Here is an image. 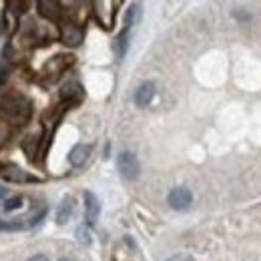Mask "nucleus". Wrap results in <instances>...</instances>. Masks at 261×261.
<instances>
[{
  "instance_id": "obj_1",
  "label": "nucleus",
  "mask_w": 261,
  "mask_h": 261,
  "mask_svg": "<svg viewBox=\"0 0 261 261\" xmlns=\"http://www.w3.org/2000/svg\"><path fill=\"white\" fill-rule=\"evenodd\" d=\"M117 165H119L121 175H123L127 181H135V179L139 177L141 167H139V159H137V155H135V153H130V151H123V153L119 155Z\"/></svg>"
},
{
  "instance_id": "obj_2",
  "label": "nucleus",
  "mask_w": 261,
  "mask_h": 261,
  "mask_svg": "<svg viewBox=\"0 0 261 261\" xmlns=\"http://www.w3.org/2000/svg\"><path fill=\"white\" fill-rule=\"evenodd\" d=\"M167 201H169L171 209H175V211H185V209H189L191 203H193V193H191L187 187H175V189L169 191Z\"/></svg>"
},
{
  "instance_id": "obj_3",
  "label": "nucleus",
  "mask_w": 261,
  "mask_h": 261,
  "mask_svg": "<svg viewBox=\"0 0 261 261\" xmlns=\"http://www.w3.org/2000/svg\"><path fill=\"white\" fill-rule=\"evenodd\" d=\"M4 109H6V115L12 117L16 123L27 121L29 115H31V107H29L20 97H16V102H14V100H6V107H4Z\"/></svg>"
},
{
  "instance_id": "obj_4",
  "label": "nucleus",
  "mask_w": 261,
  "mask_h": 261,
  "mask_svg": "<svg viewBox=\"0 0 261 261\" xmlns=\"http://www.w3.org/2000/svg\"><path fill=\"white\" fill-rule=\"evenodd\" d=\"M98 213H100V203L95 193L87 191L85 193V217H87V223L89 225H95L98 219Z\"/></svg>"
},
{
  "instance_id": "obj_5",
  "label": "nucleus",
  "mask_w": 261,
  "mask_h": 261,
  "mask_svg": "<svg viewBox=\"0 0 261 261\" xmlns=\"http://www.w3.org/2000/svg\"><path fill=\"white\" fill-rule=\"evenodd\" d=\"M153 97H155V83L147 81V83H143V85L135 91V105L141 107V109H145V107L151 105Z\"/></svg>"
},
{
  "instance_id": "obj_6",
  "label": "nucleus",
  "mask_w": 261,
  "mask_h": 261,
  "mask_svg": "<svg viewBox=\"0 0 261 261\" xmlns=\"http://www.w3.org/2000/svg\"><path fill=\"white\" fill-rule=\"evenodd\" d=\"M83 31L76 24H65L61 29V40L65 42L66 46H79L83 42Z\"/></svg>"
},
{
  "instance_id": "obj_7",
  "label": "nucleus",
  "mask_w": 261,
  "mask_h": 261,
  "mask_svg": "<svg viewBox=\"0 0 261 261\" xmlns=\"http://www.w3.org/2000/svg\"><path fill=\"white\" fill-rule=\"evenodd\" d=\"M91 151H93V147H91V145L81 143V145L72 147V151H70V155H68V161H70V165H74V167H81V165L89 159Z\"/></svg>"
},
{
  "instance_id": "obj_8",
  "label": "nucleus",
  "mask_w": 261,
  "mask_h": 261,
  "mask_svg": "<svg viewBox=\"0 0 261 261\" xmlns=\"http://www.w3.org/2000/svg\"><path fill=\"white\" fill-rule=\"evenodd\" d=\"M72 211H74V201H72V197H65V199L61 201L59 209H57V223H59V225L68 223Z\"/></svg>"
},
{
  "instance_id": "obj_9",
  "label": "nucleus",
  "mask_w": 261,
  "mask_h": 261,
  "mask_svg": "<svg viewBox=\"0 0 261 261\" xmlns=\"http://www.w3.org/2000/svg\"><path fill=\"white\" fill-rule=\"evenodd\" d=\"M36 6H38V12H40L44 18H48V20H57V18H59V14H61V4H59V2L40 0Z\"/></svg>"
},
{
  "instance_id": "obj_10",
  "label": "nucleus",
  "mask_w": 261,
  "mask_h": 261,
  "mask_svg": "<svg viewBox=\"0 0 261 261\" xmlns=\"http://www.w3.org/2000/svg\"><path fill=\"white\" fill-rule=\"evenodd\" d=\"M61 98L63 100H70V102L81 100L83 98V87L79 83H66L65 87L61 89Z\"/></svg>"
},
{
  "instance_id": "obj_11",
  "label": "nucleus",
  "mask_w": 261,
  "mask_h": 261,
  "mask_svg": "<svg viewBox=\"0 0 261 261\" xmlns=\"http://www.w3.org/2000/svg\"><path fill=\"white\" fill-rule=\"evenodd\" d=\"M139 18H141V6L139 4H130L127 14H125V31H129Z\"/></svg>"
},
{
  "instance_id": "obj_12",
  "label": "nucleus",
  "mask_w": 261,
  "mask_h": 261,
  "mask_svg": "<svg viewBox=\"0 0 261 261\" xmlns=\"http://www.w3.org/2000/svg\"><path fill=\"white\" fill-rule=\"evenodd\" d=\"M127 46H129V31H123V33L119 34V38H117V55L125 57Z\"/></svg>"
},
{
  "instance_id": "obj_13",
  "label": "nucleus",
  "mask_w": 261,
  "mask_h": 261,
  "mask_svg": "<svg viewBox=\"0 0 261 261\" xmlns=\"http://www.w3.org/2000/svg\"><path fill=\"white\" fill-rule=\"evenodd\" d=\"M76 239H79L83 245H91L93 237H91V231H89L87 225H81V227L76 229Z\"/></svg>"
},
{
  "instance_id": "obj_14",
  "label": "nucleus",
  "mask_w": 261,
  "mask_h": 261,
  "mask_svg": "<svg viewBox=\"0 0 261 261\" xmlns=\"http://www.w3.org/2000/svg\"><path fill=\"white\" fill-rule=\"evenodd\" d=\"M14 171H16V173H8V171H6L4 177H6V179H12V181H38L36 177H31V175H27V173H20L18 169H14Z\"/></svg>"
},
{
  "instance_id": "obj_15",
  "label": "nucleus",
  "mask_w": 261,
  "mask_h": 261,
  "mask_svg": "<svg viewBox=\"0 0 261 261\" xmlns=\"http://www.w3.org/2000/svg\"><path fill=\"white\" fill-rule=\"evenodd\" d=\"M22 203H24L22 197H10V199L4 203V211H6V213H8V211H16V209L22 207Z\"/></svg>"
},
{
  "instance_id": "obj_16",
  "label": "nucleus",
  "mask_w": 261,
  "mask_h": 261,
  "mask_svg": "<svg viewBox=\"0 0 261 261\" xmlns=\"http://www.w3.org/2000/svg\"><path fill=\"white\" fill-rule=\"evenodd\" d=\"M167 261H195L189 253H179V255H173V257H169Z\"/></svg>"
},
{
  "instance_id": "obj_17",
  "label": "nucleus",
  "mask_w": 261,
  "mask_h": 261,
  "mask_svg": "<svg viewBox=\"0 0 261 261\" xmlns=\"http://www.w3.org/2000/svg\"><path fill=\"white\" fill-rule=\"evenodd\" d=\"M235 18H239V20H249V14H245V12L237 10V12H235Z\"/></svg>"
},
{
  "instance_id": "obj_18",
  "label": "nucleus",
  "mask_w": 261,
  "mask_h": 261,
  "mask_svg": "<svg viewBox=\"0 0 261 261\" xmlns=\"http://www.w3.org/2000/svg\"><path fill=\"white\" fill-rule=\"evenodd\" d=\"M29 261H48V257L46 255H33Z\"/></svg>"
},
{
  "instance_id": "obj_19",
  "label": "nucleus",
  "mask_w": 261,
  "mask_h": 261,
  "mask_svg": "<svg viewBox=\"0 0 261 261\" xmlns=\"http://www.w3.org/2000/svg\"><path fill=\"white\" fill-rule=\"evenodd\" d=\"M6 197V187H0V199Z\"/></svg>"
},
{
  "instance_id": "obj_20",
  "label": "nucleus",
  "mask_w": 261,
  "mask_h": 261,
  "mask_svg": "<svg viewBox=\"0 0 261 261\" xmlns=\"http://www.w3.org/2000/svg\"><path fill=\"white\" fill-rule=\"evenodd\" d=\"M0 33H2V22H0Z\"/></svg>"
},
{
  "instance_id": "obj_21",
  "label": "nucleus",
  "mask_w": 261,
  "mask_h": 261,
  "mask_svg": "<svg viewBox=\"0 0 261 261\" xmlns=\"http://www.w3.org/2000/svg\"><path fill=\"white\" fill-rule=\"evenodd\" d=\"M61 261H70V259H61Z\"/></svg>"
}]
</instances>
